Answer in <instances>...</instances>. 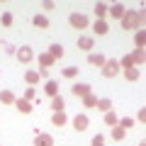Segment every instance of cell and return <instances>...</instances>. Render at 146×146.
<instances>
[{
  "mask_svg": "<svg viewBox=\"0 0 146 146\" xmlns=\"http://www.w3.org/2000/svg\"><path fill=\"white\" fill-rule=\"evenodd\" d=\"M144 25V12H136V10H127L124 17H122V27L124 29H141Z\"/></svg>",
  "mask_w": 146,
  "mask_h": 146,
  "instance_id": "cell-1",
  "label": "cell"
},
{
  "mask_svg": "<svg viewBox=\"0 0 146 146\" xmlns=\"http://www.w3.org/2000/svg\"><path fill=\"white\" fill-rule=\"evenodd\" d=\"M68 22H71V27H76V29H85V27H88V17L80 15V12H73V15L68 17Z\"/></svg>",
  "mask_w": 146,
  "mask_h": 146,
  "instance_id": "cell-2",
  "label": "cell"
},
{
  "mask_svg": "<svg viewBox=\"0 0 146 146\" xmlns=\"http://www.w3.org/2000/svg\"><path fill=\"white\" fill-rule=\"evenodd\" d=\"M117 73H119V63L117 61H105V66H102V76L105 78H115Z\"/></svg>",
  "mask_w": 146,
  "mask_h": 146,
  "instance_id": "cell-3",
  "label": "cell"
},
{
  "mask_svg": "<svg viewBox=\"0 0 146 146\" xmlns=\"http://www.w3.org/2000/svg\"><path fill=\"white\" fill-rule=\"evenodd\" d=\"M17 58H20V63H29L32 58H34V51H32L29 46H20L17 49Z\"/></svg>",
  "mask_w": 146,
  "mask_h": 146,
  "instance_id": "cell-4",
  "label": "cell"
},
{
  "mask_svg": "<svg viewBox=\"0 0 146 146\" xmlns=\"http://www.w3.org/2000/svg\"><path fill=\"white\" fill-rule=\"evenodd\" d=\"M71 93L76 95V98H85V95H90L93 90H90V85H85V83H76L71 88Z\"/></svg>",
  "mask_w": 146,
  "mask_h": 146,
  "instance_id": "cell-5",
  "label": "cell"
},
{
  "mask_svg": "<svg viewBox=\"0 0 146 146\" xmlns=\"http://www.w3.org/2000/svg\"><path fill=\"white\" fill-rule=\"evenodd\" d=\"M107 12H110V17H115V20H122V17H124V12H127V7L122 5V3H115L112 7H107Z\"/></svg>",
  "mask_w": 146,
  "mask_h": 146,
  "instance_id": "cell-6",
  "label": "cell"
},
{
  "mask_svg": "<svg viewBox=\"0 0 146 146\" xmlns=\"http://www.w3.org/2000/svg\"><path fill=\"white\" fill-rule=\"evenodd\" d=\"M105 61H107V58H105L100 51H98V54H95V51H93V54H88V63H90V66H98V68H102V66H105Z\"/></svg>",
  "mask_w": 146,
  "mask_h": 146,
  "instance_id": "cell-7",
  "label": "cell"
},
{
  "mask_svg": "<svg viewBox=\"0 0 146 146\" xmlns=\"http://www.w3.org/2000/svg\"><path fill=\"white\" fill-rule=\"evenodd\" d=\"M88 124H90V122H88V117H85V115H76V117H73V127H76L78 131H85V129H88Z\"/></svg>",
  "mask_w": 146,
  "mask_h": 146,
  "instance_id": "cell-8",
  "label": "cell"
},
{
  "mask_svg": "<svg viewBox=\"0 0 146 146\" xmlns=\"http://www.w3.org/2000/svg\"><path fill=\"white\" fill-rule=\"evenodd\" d=\"M34 146H54V139L49 134H42V131H39V134L34 136Z\"/></svg>",
  "mask_w": 146,
  "mask_h": 146,
  "instance_id": "cell-9",
  "label": "cell"
},
{
  "mask_svg": "<svg viewBox=\"0 0 146 146\" xmlns=\"http://www.w3.org/2000/svg\"><path fill=\"white\" fill-rule=\"evenodd\" d=\"M44 93H46L49 98H56V95H58V83H56V80H46V85H44Z\"/></svg>",
  "mask_w": 146,
  "mask_h": 146,
  "instance_id": "cell-10",
  "label": "cell"
},
{
  "mask_svg": "<svg viewBox=\"0 0 146 146\" xmlns=\"http://www.w3.org/2000/svg\"><path fill=\"white\" fill-rule=\"evenodd\" d=\"M15 107L20 110L22 115H29V112H32V102H27L25 98H22V100H15Z\"/></svg>",
  "mask_w": 146,
  "mask_h": 146,
  "instance_id": "cell-11",
  "label": "cell"
},
{
  "mask_svg": "<svg viewBox=\"0 0 146 146\" xmlns=\"http://www.w3.org/2000/svg\"><path fill=\"white\" fill-rule=\"evenodd\" d=\"M78 49L90 51V49H93V36H78Z\"/></svg>",
  "mask_w": 146,
  "mask_h": 146,
  "instance_id": "cell-12",
  "label": "cell"
},
{
  "mask_svg": "<svg viewBox=\"0 0 146 146\" xmlns=\"http://www.w3.org/2000/svg\"><path fill=\"white\" fill-rule=\"evenodd\" d=\"M51 122H54V127H63V124L68 122V117H66V112H54Z\"/></svg>",
  "mask_w": 146,
  "mask_h": 146,
  "instance_id": "cell-13",
  "label": "cell"
},
{
  "mask_svg": "<svg viewBox=\"0 0 146 146\" xmlns=\"http://www.w3.org/2000/svg\"><path fill=\"white\" fill-rule=\"evenodd\" d=\"M93 32H95V34H98V36H102V34H107V22H105V20H98V22H95V27H93Z\"/></svg>",
  "mask_w": 146,
  "mask_h": 146,
  "instance_id": "cell-14",
  "label": "cell"
},
{
  "mask_svg": "<svg viewBox=\"0 0 146 146\" xmlns=\"http://www.w3.org/2000/svg\"><path fill=\"white\" fill-rule=\"evenodd\" d=\"M63 107H66V102H63V98H61V95L51 98V110H54V112H63Z\"/></svg>",
  "mask_w": 146,
  "mask_h": 146,
  "instance_id": "cell-15",
  "label": "cell"
},
{
  "mask_svg": "<svg viewBox=\"0 0 146 146\" xmlns=\"http://www.w3.org/2000/svg\"><path fill=\"white\" fill-rule=\"evenodd\" d=\"M32 22H34V27H39V29H46V27H49V20L44 15H34V17H32Z\"/></svg>",
  "mask_w": 146,
  "mask_h": 146,
  "instance_id": "cell-16",
  "label": "cell"
},
{
  "mask_svg": "<svg viewBox=\"0 0 146 146\" xmlns=\"http://www.w3.org/2000/svg\"><path fill=\"white\" fill-rule=\"evenodd\" d=\"M134 44H136V49H144V44H146V34H144V29H136V34H134Z\"/></svg>",
  "mask_w": 146,
  "mask_h": 146,
  "instance_id": "cell-17",
  "label": "cell"
},
{
  "mask_svg": "<svg viewBox=\"0 0 146 146\" xmlns=\"http://www.w3.org/2000/svg\"><path fill=\"white\" fill-rule=\"evenodd\" d=\"M49 54H51V58L56 61V58L63 56V46H61V44H51V46H49Z\"/></svg>",
  "mask_w": 146,
  "mask_h": 146,
  "instance_id": "cell-18",
  "label": "cell"
},
{
  "mask_svg": "<svg viewBox=\"0 0 146 146\" xmlns=\"http://www.w3.org/2000/svg\"><path fill=\"white\" fill-rule=\"evenodd\" d=\"M95 107H98L100 112H110V110H112V100L102 98V100H98V105H95Z\"/></svg>",
  "mask_w": 146,
  "mask_h": 146,
  "instance_id": "cell-19",
  "label": "cell"
},
{
  "mask_svg": "<svg viewBox=\"0 0 146 146\" xmlns=\"http://www.w3.org/2000/svg\"><path fill=\"white\" fill-rule=\"evenodd\" d=\"M25 80H27L29 85L39 83V71H27V73H25Z\"/></svg>",
  "mask_w": 146,
  "mask_h": 146,
  "instance_id": "cell-20",
  "label": "cell"
},
{
  "mask_svg": "<svg viewBox=\"0 0 146 146\" xmlns=\"http://www.w3.org/2000/svg\"><path fill=\"white\" fill-rule=\"evenodd\" d=\"M124 76H127V80H136L141 76V71L136 66H131V68H127V71H124Z\"/></svg>",
  "mask_w": 146,
  "mask_h": 146,
  "instance_id": "cell-21",
  "label": "cell"
},
{
  "mask_svg": "<svg viewBox=\"0 0 146 146\" xmlns=\"http://www.w3.org/2000/svg\"><path fill=\"white\" fill-rule=\"evenodd\" d=\"M0 102H5V105H12V102H15V95H12L10 90H3V93H0Z\"/></svg>",
  "mask_w": 146,
  "mask_h": 146,
  "instance_id": "cell-22",
  "label": "cell"
},
{
  "mask_svg": "<svg viewBox=\"0 0 146 146\" xmlns=\"http://www.w3.org/2000/svg\"><path fill=\"white\" fill-rule=\"evenodd\" d=\"M95 15H98V20H102L107 15V5L105 3H95Z\"/></svg>",
  "mask_w": 146,
  "mask_h": 146,
  "instance_id": "cell-23",
  "label": "cell"
},
{
  "mask_svg": "<svg viewBox=\"0 0 146 146\" xmlns=\"http://www.w3.org/2000/svg\"><path fill=\"white\" fill-rule=\"evenodd\" d=\"M39 63H42L44 68L54 66V58H51V54H39Z\"/></svg>",
  "mask_w": 146,
  "mask_h": 146,
  "instance_id": "cell-24",
  "label": "cell"
},
{
  "mask_svg": "<svg viewBox=\"0 0 146 146\" xmlns=\"http://www.w3.org/2000/svg\"><path fill=\"white\" fill-rule=\"evenodd\" d=\"M124 134H127V131L122 129V127H112V139H115V141H122Z\"/></svg>",
  "mask_w": 146,
  "mask_h": 146,
  "instance_id": "cell-25",
  "label": "cell"
},
{
  "mask_svg": "<svg viewBox=\"0 0 146 146\" xmlns=\"http://www.w3.org/2000/svg\"><path fill=\"white\" fill-rule=\"evenodd\" d=\"M83 105H85V107H95V105H98V98H95L93 93L85 95V98H83Z\"/></svg>",
  "mask_w": 146,
  "mask_h": 146,
  "instance_id": "cell-26",
  "label": "cell"
},
{
  "mask_svg": "<svg viewBox=\"0 0 146 146\" xmlns=\"http://www.w3.org/2000/svg\"><path fill=\"white\" fill-rule=\"evenodd\" d=\"M119 66H124V68H131V66H136V61H134V56H131V54H127L124 58H122V63Z\"/></svg>",
  "mask_w": 146,
  "mask_h": 146,
  "instance_id": "cell-27",
  "label": "cell"
},
{
  "mask_svg": "<svg viewBox=\"0 0 146 146\" xmlns=\"http://www.w3.org/2000/svg\"><path fill=\"white\" fill-rule=\"evenodd\" d=\"M76 76H78V68H76V66L63 68V78H76Z\"/></svg>",
  "mask_w": 146,
  "mask_h": 146,
  "instance_id": "cell-28",
  "label": "cell"
},
{
  "mask_svg": "<svg viewBox=\"0 0 146 146\" xmlns=\"http://www.w3.org/2000/svg\"><path fill=\"white\" fill-rule=\"evenodd\" d=\"M119 127H122V129H131V127H134V119H131V117H124V119H119Z\"/></svg>",
  "mask_w": 146,
  "mask_h": 146,
  "instance_id": "cell-29",
  "label": "cell"
},
{
  "mask_svg": "<svg viewBox=\"0 0 146 146\" xmlns=\"http://www.w3.org/2000/svg\"><path fill=\"white\" fill-rule=\"evenodd\" d=\"M105 122H107V124H112V127L117 124V115L112 112V110H110V112H105Z\"/></svg>",
  "mask_w": 146,
  "mask_h": 146,
  "instance_id": "cell-30",
  "label": "cell"
},
{
  "mask_svg": "<svg viewBox=\"0 0 146 146\" xmlns=\"http://www.w3.org/2000/svg\"><path fill=\"white\" fill-rule=\"evenodd\" d=\"M12 20H15V17H12V12H3V17H0V22H3L5 27H10Z\"/></svg>",
  "mask_w": 146,
  "mask_h": 146,
  "instance_id": "cell-31",
  "label": "cell"
},
{
  "mask_svg": "<svg viewBox=\"0 0 146 146\" xmlns=\"http://www.w3.org/2000/svg\"><path fill=\"white\" fill-rule=\"evenodd\" d=\"M131 56H134V61H136V63H144V49H136Z\"/></svg>",
  "mask_w": 146,
  "mask_h": 146,
  "instance_id": "cell-32",
  "label": "cell"
},
{
  "mask_svg": "<svg viewBox=\"0 0 146 146\" xmlns=\"http://www.w3.org/2000/svg\"><path fill=\"white\" fill-rule=\"evenodd\" d=\"M90 146H105V139H102V134L93 136V141H90Z\"/></svg>",
  "mask_w": 146,
  "mask_h": 146,
  "instance_id": "cell-33",
  "label": "cell"
},
{
  "mask_svg": "<svg viewBox=\"0 0 146 146\" xmlns=\"http://www.w3.org/2000/svg\"><path fill=\"white\" fill-rule=\"evenodd\" d=\"M34 98H36L34 88H27V90H25V100H27V102H29V100H34Z\"/></svg>",
  "mask_w": 146,
  "mask_h": 146,
  "instance_id": "cell-34",
  "label": "cell"
}]
</instances>
